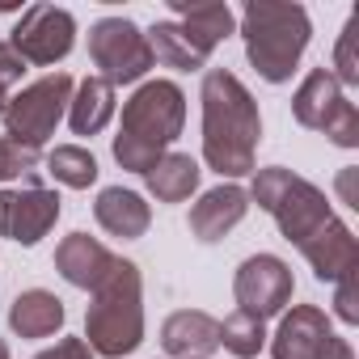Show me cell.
<instances>
[{
    "mask_svg": "<svg viewBox=\"0 0 359 359\" xmlns=\"http://www.w3.org/2000/svg\"><path fill=\"white\" fill-rule=\"evenodd\" d=\"M203 161L220 177H245L254 173L258 161V140H262V114L254 93L237 81L229 68H208L203 72Z\"/></svg>",
    "mask_w": 359,
    "mask_h": 359,
    "instance_id": "cell-1",
    "label": "cell"
},
{
    "mask_svg": "<svg viewBox=\"0 0 359 359\" xmlns=\"http://www.w3.org/2000/svg\"><path fill=\"white\" fill-rule=\"evenodd\" d=\"M187 127V93L173 81H144L123 102V123L114 135V161L127 173H148Z\"/></svg>",
    "mask_w": 359,
    "mask_h": 359,
    "instance_id": "cell-2",
    "label": "cell"
},
{
    "mask_svg": "<svg viewBox=\"0 0 359 359\" xmlns=\"http://www.w3.org/2000/svg\"><path fill=\"white\" fill-rule=\"evenodd\" d=\"M241 39L254 72L266 85H287L309 39L313 22L304 5H279V0H250L241 9Z\"/></svg>",
    "mask_w": 359,
    "mask_h": 359,
    "instance_id": "cell-3",
    "label": "cell"
},
{
    "mask_svg": "<svg viewBox=\"0 0 359 359\" xmlns=\"http://www.w3.org/2000/svg\"><path fill=\"white\" fill-rule=\"evenodd\" d=\"M85 342L102 359H123L144 342V275L135 262L118 258L102 287L89 292Z\"/></svg>",
    "mask_w": 359,
    "mask_h": 359,
    "instance_id": "cell-4",
    "label": "cell"
},
{
    "mask_svg": "<svg viewBox=\"0 0 359 359\" xmlns=\"http://www.w3.org/2000/svg\"><path fill=\"white\" fill-rule=\"evenodd\" d=\"M250 203H258L283 233V241H292L296 250L334 216L330 212V199L321 187H313L309 177L283 169V165H271V169H254V182H250Z\"/></svg>",
    "mask_w": 359,
    "mask_h": 359,
    "instance_id": "cell-5",
    "label": "cell"
},
{
    "mask_svg": "<svg viewBox=\"0 0 359 359\" xmlns=\"http://www.w3.org/2000/svg\"><path fill=\"white\" fill-rule=\"evenodd\" d=\"M292 114L300 127L321 131L330 144L338 148H359V110L355 102H346V89L330 76V68H313L296 97H292Z\"/></svg>",
    "mask_w": 359,
    "mask_h": 359,
    "instance_id": "cell-6",
    "label": "cell"
},
{
    "mask_svg": "<svg viewBox=\"0 0 359 359\" xmlns=\"http://www.w3.org/2000/svg\"><path fill=\"white\" fill-rule=\"evenodd\" d=\"M72 89L76 85H72L68 72H51V76L26 85L22 93H13L5 114H0L5 118V135L26 144V148H43L55 135V127H60V118L72 102Z\"/></svg>",
    "mask_w": 359,
    "mask_h": 359,
    "instance_id": "cell-7",
    "label": "cell"
},
{
    "mask_svg": "<svg viewBox=\"0 0 359 359\" xmlns=\"http://www.w3.org/2000/svg\"><path fill=\"white\" fill-rule=\"evenodd\" d=\"M89 60L93 68H102L97 76L110 85H135L148 76V68H156L152 47L144 39V30L127 18H102L89 30Z\"/></svg>",
    "mask_w": 359,
    "mask_h": 359,
    "instance_id": "cell-8",
    "label": "cell"
},
{
    "mask_svg": "<svg viewBox=\"0 0 359 359\" xmlns=\"http://www.w3.org/2000/svg\"><path fill=\"white\" fill-rule=\"evenodd\" d=\"M292 292H296V279H292V266L275 254H254L237 266L233 275V296H237V313L254 317V321H266V317H279L287 304H292Z\"/></svg>",
    "mask_w": 359,
    "mask_h": 359,
    "instance_id": "cell-9",
    "label": "cell"
},
{
    "mask_svg": "<svg viewBox=\"0 0 359 359\" xmlns=\"http://www.w3.org/2000/svg\"><path fill=\"white\" fill-rule=\"evenodd\" d=\"M72 43H76V18L68 9H55V5H30L18 18L13 39H9V47L26 64H39V68H51V64L68 60Z\"/></svg>",
    "mask_w": 359,
    "mask_h": 359,
    "instance_id": "cell-10",
    "label": "cell"
},
{
    "mask_svg": "<svg viewBox=\"0 0 359 359\" xmlns=\"http://www.w3.org/2000/svg\"><path fill=\"white\" fill-rule=\"evenodd\" d=\"M64 212V199L47 187H26V191H0V237L18 245H39Z\"/></svg>",
    "mask_w": 359,
    "mask_h": 359,
    "instance_id": "cell-11",
    "label": "cell"
},
{
    "mask_svg": "<svg viewBox=\"0 0 359 359\" xmlns=\"http://www.w3.org/2000/svg\"><path fill=\"white\" fill-rule=\"evenodd\" d=\"M300 254H304V262L313 266V275H317L321 283H338L342 275L359 271V241H355V233H351L338 216H330V220L300 245Z\"/></svg>",
    "mask_w": 359,
    "mask_h": 359,
    "instance_id": "cell-12",
    "label": "cell"
},
{
    "mask_svg": "<svg viewBox=\"0 0 359 359\" xmlns=\"http://www.w3.org/2000/svg\"><path fill=\"white\" fill-rule=\"evenodd\" d=\"M330 334H334L330 317L317 304H292V313H283L271 338V355L275 359H321Z\"/></svg>",
    "mask_w": 359,
    "mask_h": 359,
    "instance_id": "cell-13",
    "label": "cell"
},
{
    "mask_svg": "<svg viewBox=\"0 0 359 359\" xmlns=\"http://www.w3.org/2000/svg\"><path fill=\"white\" fill-rule=\"evenodd\" d=\"M114 262H118V254H110V250H106L97 237H89V233H72V237H64V241L55 245V271H60L72 287H81V292L102 287L106 275L114 271Z\"/></svg>",
    "mask_w": 359,
    "mask_h": 359,
    "instance_id": "cell-14",
    "label": "cell"
},
{
    "mask_svg": "<svg viewBox=\"0 0 359 359\" xmlns=\"http://www.w3.org/2000/svg\"><path fill=\"white\" fill-rule=\"evenodd\" d=\"M245 212H250L245 187L224 182V187L208 191V195L191 208V233H195L203 245H216V241H224V237L245 220Z\"/></svg>",
    "mask_w": 359,
    "mask_h": 359,
    "instance_id": "cell-15",
    "label": "cell"
},
{
    "mask_svg": "<svg viewBox=\"0 0 359 359\" xmlns=\"http://www.w3.org/2000/svg\"><path fill=\"white\" fill-rule=\"evenodd\" d=\"M161 346L173 359H208L220 346V321L203 309H177L161 325Z\"/></svg>",
    "mask_w": 359,
    "mask_h": 359,
    "instance_id": "cell-16",
    "label": "cell"
},
{
    "mask_svg": "<svg viewBox=\"0 0 359 359\" xmlns=\"http://www.w3.org/2000/svg\"><path fill=\"white\" fill-rule=\"evenodd\" d=\"M93 220L110 233V237H123V241H135L148 233L152 224V208L144 203V195L135 191H123V187H106L93 203Z\"/></svg>",
    "mask_w": 359,
    "mask_h": 359,
    "instance_id": "cell-17",
    "label": "cell"
},
{
    "mask_svg": "<svg viewBox=\"0 0 359 359\" xmlns=\"http://www.w3.org/2000/svg\"><path fill=\"white\" fill-rule=\"evenodd\" d=\"M64 317H68L64 300L47 287H30L9 304V330L18 338H51L64 330Z\"/></svg>",
    "mask_w": 359,
    "mask_h": 359,
    "instance_id": "cell-18",
    "label": "cell"
},
{
    "mask_svg": "<svg viewBox=\"0 0 359 359\" xmlns=\"http://www.w3.org/2000/svg\"><path fill=\"white\" fill-rule=\"evenodd\" d=\"M199 177H203V169H199V161L191 152H165L144 173V182H148L156 203H187L199 191Z\"/></svg>",
    "mask_w": 359,
    "mask_h": 359,
    "instance_id": "cell-19",
    "label": "cell"
},
{
    "mask_svg": "<svg viewBox=\"0 0 359 359\" xmlns=\"http://www.w3.org/2000/svg\"><path fill=\"white\" fill-rule=\"evenodd\" d=\"M169 9L182 18L177 26H182L208 55L233 34V26H237V18H233V9L229 5H212V0H203V5H191V0H169Z\"/></svg>",
    "mask_w": 359,
    "mask_h": 359,
    "instance_id": "cell-20",
    "label": "cell"
},
{
    "mask_svg": "<svg viewBox=\"0 0 359 359\" xmlns=\"http://www.w3.org/2000/svg\"><path fill=\"white\" fill-rule=\"evenodd\" d=\"M110 118H114V85L102 81V76H85L72 89V102H68L72 131L76 135H97Z\"/></svg>",
    "mask_w": 359,
    "mask_h": 359,
    "instance_id": "cell-21",
    "label": "cell"
},
{
    "mask_svg": "<svg viewBox=\"0 0 359 359\" xmlns=\"http://www.w3.org/2000/svg\"><path fill=\"white\" fill-rule=\"evenodd\" d=\"M144 39H148V47H152V60L165 64V68H173V72H199V68H208V60H212L177 22H156Z\"/></svg>",
    "mask_w": 359,
    "mask_h": 359,
    "instance_id": "cell-22",
    "label": "cell"
},
{
    "mask_svg": "<svg viewBox=\"0 0 359 359\" xmlns=\"http://www.w3.org/2000/svg\"><path fill=\"white\" fill-rule=\"evenodd\" d=\"M47 173L68 191H89L97 182V156L81 144H60L47 152Z\"/></svg>",
    "mask_w": 359,
    "mask_h": 359,
    "instance_id": "cell-23",
    "label": "cell"
},
{
    "mask_svg": "<svg viewBox=\"0 0 359 359\" xmlns=\"http://www.w3.org/2000/svg\"><path fill=\"white\" fill-rule=\"evenodd\" d=\"M220 346L237 359H258V351L266 346V330H262V321H254L245 313H233V317L220 321Z\"/></svg>",
    "mask_w": 359,
    "mask_h": 359,
    "instance_id": "cell-24",
    "label": "cell"
},
{
    "mask_svg": "<svg viewBox=\"0 0 359 359\" xmlns=\"http://www.w3.org/2000/svg\"><path fill=\"white\" fill-rule=\"evenodd\" d=\"M26 177V187H39V148H26L18 140H0V182H18Z\"/></svg>",
    "mask_w": 359,
    "mask_h": 359,
    "instance_id": "cell-25",
    "label": "cell"
},
{
    "mask_svg": "<svg viewBox=\"0 0 359 359\" xmlns=\"http://www.w3.org/2000/svg\"><path fill=\"white\" fill-rule=\"evenodd\" d=\"M355 39H359V13H351L346 18V26H342V34H338V47H334V81L342 85V89H355L359 85V55H355Z\"/></svg>",
    "mask_w": 359,
    "mask_h": 359,
    "instance_id": "cell-26",
    "label": "cell"
},
{
    "mask_svg": "<svg viewBox=\"0 0 359 359\" xmlns=\"http://www.w3.org/2000/svg\"><path fill=\"white\" fill-rule=\"evenodd\" d=\"M334 313H338V321L359 325V275L355 271L334 283Z\"/></svg>",
    "mask_w": 359,
    "mask_h": 359,
    "instance_id": "cell-27",
    "label": "cell"
},
{
    "mask_svg": "<svg viewBox=\"0 0 359 359\" xmlns=\"http://www.w3.org/2000/svg\"><path fill=\"white\" fill-rule=\"evenodd\" d=\"M26 76V60L9 47V43H0V114H5V106H9V93H13V85Z\"/></svg>",
    "mask_w": 359,
    "mask_h": 359,
    "instance_id": "cell-28",
    "label": "cell"
},
{
    "mask_svg": "<svg viewBox=\"0 0 359 359\" xmlns=\"http://www.w3.org/2000/svg\"><path fill=\"white\" fill-rule=\"evenodd\" d=\"M34 359H97V355L89 351V342H85V338H60L55 346L39 351Z\"/></svg>",
    "mask_w": 359,
    "mask_h": 359,
    "instance_id": "cell-29",
    "label": "cell"
},
{
    "mask_svg": "<svg viewBox=\"0 0 359 359\" xmlns=\"http://www.w3.org/2000/svg\"><path fill=\"white\" fill-rule=\"evenodd\" d=\"M321 359H355V351H351V342H346V338H338V334H330V342H325V351H321Z\"/></svg>",
    "mask_w": 359,
    "mask_h": 359,
    "instance_id": "cell-30",
    "label": "cell"
},
{
    "mask_svg": "<svg viewBox=\"0 0 359 359\" xmlns=\"http://www.w3.org/2000/svg\"><path fill=\"white\" fill-rule=\"evenodd\" d=\"M0 359H9V342L5 338H0Z\"/></svg>",
    "mask_w": 359,
    "mask_h": 359,
    "instance_id": "cell-31",
    "label": "cell"
}]
</instances>
